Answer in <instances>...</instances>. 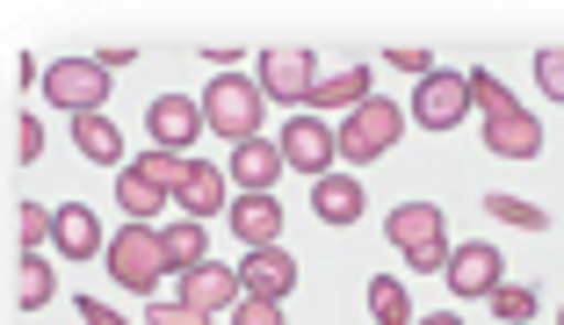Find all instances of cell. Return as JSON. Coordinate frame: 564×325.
<instances>
[{
  "label": "cell",
  "mask_w": 564,
  "mask_h": 325,
  "mask_svg": "<svg viewBox=\"0 0 564 325\" xmlns=\"http://www.w3.org/2000/svg\"><path fill=\"white\" fill-rule=\"evenodd\" d=\"M261 80H239V73H217L210 95H203V130H217V138H232V145H247V138H261Z\"/></svg>",
  "instance_id": "cell-1"
},
{
  "label": "cell",
  "mask_w": 564,
  "mask_h": 325,
  "mask_svg": "<svg viewBox=\"0 0 564 325\" xmlns=\"http://www.w3.org/2000/svg\"><path fill=\"white\" fill-rule=\"evenodd\" d=\"M399 138H405V109H391V101H377V95L355 116H340V160H355V166L399 152Z\"/></svg>",
  "instance_id": "cell-2"
},
{
  "label": "cell",
  "mask_w": 564,
  "mask_h": 325,
  "mask_svg": "<svg viewBox=\"0 0 564 325\" xmlns=\"http://www.w3.org/2000/svg\"><path fill=\"white\" fill-rule=\"evenodd\" d=\"M109 275L123 282V290H145L160 296V275H166V246L152 225H123L117 239H109Z\"/></svg>",
  "instance_id": "cell-3"
},
{
  "label": "cell",
  "mask_w": 564,
  "mask_h": 325,
  "mask_svg": "<svg viewBox=\"0 0 564 325\" xmlns=\"http://www.w3.org/2000/svg\"><path fill=\"white\" fill-rule=\"evenodd\" d=\"M101 95H109V65L101 58H51L44 65V101H58V109L95 116Z\"/></svg>",
  "instance_id": "cell-4"
},
{
  "label": "cell",
  "mask_w": 564,
  "mask_h": 325,
  "mask_svg": "<svg viewBox=\"0 0 564 325\" xmlns=\"http://www.w3.org/2000/svg\"><path fill=\"white\" fill-rule=\"evenodd\" d=\"M312 87H318V58L304 44H268L261 51V95H275V101H312Z\"/></svg>",
  "instance_id": "cell-5"
},
{
  "label": "cell",
  "mask_w": 564,
  "mask_h": 325,
  "mask_svg": "<svg viewBox=\"0 0 564 325\" xmlns=\"http://www.w3.org/2000/svg\"><path fill=\"white\" fill-rule=\"evenodd\" d=\"M282 160L297 166V174L326 181V174H333V160H340V130L318 123V116H297V123L282 130Z\"/></svg>",
  "instance_id": "cell-6"
},
{
  "label": "cell",
  "mask_w": 564,
  "mask_h": 325,
  "mask_svg": "<svg viewBox=\"0 0 564 325\" xmlns=\"http://www.w3.org/2000/svg\"><path fill=\"white\" fill-rule=\"evenodd\" d=\"M470 116V80L464 73H427L420 80V95H413V123H427V130H456Z\"/></svg>",
  "instance_id": "cell-7"
},
{
  "label": "cell",
  "mask_w": 564,
  "mask_h": 325,
  "mask_svg": "<svg viewBox=\"0 0 564 325\" xmlns=\"http://www.w3.org/2000/svg\"><path fill=\"white\" fill-rule=\"evenodd\" d=\"M442 275H448V290H456V296H492L499 282H507V275H499V246H485V239L448 246V268H442Z\"/></svg>",
  "instance_id": "cell-8"
},
{
  "label": "cell",
  "mask_w": 564,
  "mask_h": 325,
  "mask_svg": "<svg viewBox=\"0 0 564 325\" xmlns=\"http://www.w3.org/2000/svg\"><path fill=\"white\" fill-rule=\"evenodd\" d=\"M145 130H152V145L160 152H188L203 138V101H188V95H160L145 109Z\"/></svg>",
  "instance_id": "cell-9"
},
{
  "label": "cell",
  "mask_w": 564,
  "mask_h": 325,
  "mask_svg": "<svg viewBox=\"0 0 564 325\" xmlns=\"http://www.w3.org/2000/svg\"><path fill=\"white\" fill-rule=\"evenodd\" d=\"M247 296V282H239V268H217V260H203L196 275H182V304L210 311V318H225V311Z\"/></svg>",
  "instance_id": "cell-10"
},
{
  "label": "cell",
  "mask_w": 564,
  "mask_h": 325,
  "mask_svg": "<svg viewBox=\"0 0 564 325\" xmlns=\"http://www.w3.org/2000/svg\"><path fill=\"white\" fill-rule=\"evenodd\" d=\"M485 152H499V160H535V152H543V123H535L529 109L485 116Z\"/></svg>",
  "instance_id": "cell-11"
},
{
  "label": "cell",
  "mask_w": 564,
  "mask_h": 325,
  "mask_svg": "<svg viewBox=\"0 0 564 325\" xmlns=\"http://www.w3.org/2000/svg\"><path fill=\"white\" fill-rule=\"evenodd\" d=\"M239 282H247V296H275L282 304V296L297 290V260L282 253V246H253L247 268H239Z\"/></svg>",
  "instance_id": "cell-12"
},
{
  "label": "cell",
  "mask_w": 564,
  "mask_h": 325,
  "mask_svg": "<svg viewBox=\"0 0 564 325\" xmlns=\"http://www.w3.org/2000/svg\"><path fill=\"white\" fill-rule=\"evenodd\" d=\"M51 246L66 260H87V253H101V217L87 210V203H58V225H51Z\"/></svg>",
  "instance_id": "cell-13"
},
{
  "label": "cell",
  "mask_w": 564,
  "mask_h": 325,
  "mask_svg": "<svg viewBox=\"0 0 564 325\" xmlns=\"http://www.w3.org/2000/svg\"><path fill=\"white\" fill-rule=\"evenodd\" d=\"M225 217H232V231L247 246H282V203L275 195H239Z\"/></svg>",
  "instance_id": "cell-14"
},
{
  "label": "cell",
  "mask_w": 564,
  "mask_h": 325,
  "mask_svg": "<svg viewBox=\"0 0 564 325\" xmlns=\"http://www.w3.org/2000/svg\"><path fill=\"white\" fill-rule=\"evenodd\" d=\"M383 231H391V246H399V253H420V246H448V239H442V210H434V203H399Z\"/></svg>",
  "instance_id": "cell-15"
},
{
  "label": "cell",
  "mask_w": 564,
  "mask_h": 325,
  "mask_svg": "<svg viewBox=\"0 0 564 325\" xmlns=\"http://www.w3.org/2000/svg\"><path fill=\"white\" fill-rule=\"evenodd\" d=\"M282 166H290V160H282V145H268V138H247V145L232 152V181H239L247 195H268Z\"/></svg>",
  "instance_id": "cell-16"
},
{
  "label": "cell",
  "mask_w": 564,
  "mask_h": 325,
  "mask_svg": "<svg viewBox=\"0 0 564 325\" xmlns=\"http://www.w3.org/2000/svg\"><path fill=\"white\" fill-rule=\"evenodd\" d=\"M182 210L196 217H217V210H232V203H225V174H217L210 160H188V181H182Z\"/></svg>",
  "instance_id": "cell-17"
},
{
  "label": "cell",
  "mask_w": 564,
  "mask_h": 325,
  "mask_svg": "<svg viewBox=\"0 0 564 325\" xmlns=\"http://www.w3.org/2000/svg\"><path fill=\"white\" fill-rule=\"evenodd\" d=\"M73 145H80V160H95V166H117L123 160V130L109 123V116H73Z\"/></svg>",
  "instance_id": "cell-18"
},
{
  "label": "cell",
  "mask_w": 564,
  "mask_h": 325,
  "mask_svg": "<svg viewBox=\"0 0 564 325\" xmlns=\"http://www.w3.org/2000/svg\"><path fill=\"white\" fill-rule=\"evenodd\" d=\"M312 210L326 217V225H355V217H362V181L355 174H326L312 188Z\"/></svg>",
  "instance_id": "cell-19"
},
{
  "label": "cell",
  "mask_w": 564,
  "mask_h": 325,
  "mask_svg": "<svg viewBox=\"0 0 564 325\" xmlns=\"http://www.w3.org/2000/svg\"><path fill=\"white\" fill-rule=\"evenodd\" d=\"M160 246H166V268H174V275H196L203 260H210V239H203L196 217H182V225H160Z\"/></svg>",
  "instance_id": "cell-20"
},
{
  "label": "cell",
  "mask_w": 564,
  "mask_h": 325,
  "mask_svg": "<svg viewBox=\"0 0 564 325\" xmlns=\"http://www.w3.org/2000/svg\"><path fill=\"white\" fill-rule=\"evenodd\" d=\"M117 210H131V225H145L152 210H166V188L145 174V166H123L117 174Z\"/></svg>",
  "instance_id": "cell-21"
},
{
  "label": "cell",
  "mask_w": 564,
  "mask_h": 325,
  "mask_svg": "<svg viewBox=\"0 0 564 325\" xmlns=\"http://www.w3.org/2000/svg\"><path fill=\"white\" fill-rule=\"evenodd\" d=\"M51 268H44V253H22L15 260V275H8V296H15V311H44L51 304Z\"/></svg>",
  "instance_id": "cell-22"
},
{
  "label": "cell",
  "mask_w": 564,
  "mask_h": 325,
  "mask_svg": "<svg viewBox=\"0 0 564 325\" xmlns=\"http://www.w3.org/2000/svg\"><path fill=\"white\" fill-rule=\"evenodd\" d=\"M312 101H318V109H340V116H355V109L369 101V73H362V65H348V73H333V80H318V87H312Z\"/></svg>",
  "instance_id": "cell-23"
},
{
  "label": "cell",
  "mask_w": 564,
  "mask_h": 325,
  "mask_svg": "<svg viewBox=\"0 0 564 325\" xmlns=\"http://www.w3.org/2000/svg\"><path fill=\"white\" fill-rule=\"evenodd\" d=\"M369 318H377V325H413V296H405V282H391V275L369 282Z\"/></svg>",
  "instance_id": "cell-24"
},
{
  "label": "cell",
  "mask_w": 564,
  "mask_h": 325,
  "mask_svg": "<svg viewBox=\"0 0 564 325\" xmlns=\"http://www.w3.org/2000/svg\"><path fill=\"white\" fill-rule=\"evenodd\" d=\"M464 80H470V109H485V116H507V109H521V101L507 95V87H499V73H485V65H478V73H464Z\"/></svg>",
  "instance_id": "cell-25"
},
{
  "label": "cell",
  "mask_w": 564,
  "mask_h": 325,
  "mask_svg": "<svg viewBox=\"0 0 564 325\" xmlns=\"http://www.w3.org/2000/svg\"><path fill=\"white\" fill-rule=\"evenodd\" d=\"M51 225H58V210H44V203H15V239H22V253H36V246L51 239Z\"/></svg>",
  "instance_id": "cell-26"
},
{
  "label": "cell",
  "mask_w": 564,
  "mask_h": 325,
  "mask_svg": "<svg viewBox=\"0 0 564 325\" xmlns=\"http://www.w3.org/2000/svg\"><path fill=\"white\" fill-rule=\"evenodd\" d=\"M492 311H499V325H529V318H535V290H521V282H499V290H492Z\"/></svg>",
  "instance_id": "cell-27"
},
{
  "label": "cell",
  "mask_w": 564,
  "mask_h": 325,
  "mask_svg": "<svg viewBox=\"0 0 564 325\" xmlns=\"http://www.w3.org/2000/svg\"><path fill=\"white\" fill-rule=\"evenodd\" d=\"M138 166H145V174L160 181L166 195H182V181H188V160H182V152H160V145H152V152H145V160H138Z\"/></svg>",
  "instance_id": "cell-28"
},
{
  "label": "cell",
  "mask_w": 564,
  "mask_h": 325,
  "mask_svg": "<svg viewBox=\"0 0 564 325\" xmlns=\"http://www.w3.org/2000/svg\"><path fill=\"white\" fill-rule=\"evenodd\" d=\"M145 325H217V318H210V311H196V304H182V296H152Z\"/></svg>",
  "instance_id": "cell-29"
},
{
  "label": "cell",
  "mask_w": 564,
  "mask_h": 325,
  "mask_svg": "<svg viewBox=\"0 0 564 325\" xmlns=\"http://www.w3.org/2000/svg\"><path fill=\"white\" fill-rule=\"evenodd\" d=\"M485 210H492L499 225H521V231H543V225H550V217L535 210V203H521V195H492V203H485Z\"/></svg>",
  "instance_id": "cell-30"
},
{
  "label": "cell",
  "mask_w": 564,
  "mask_h": 325,
  "mask_svg": "<svg viewBox=\"0 0 564 325\" xmlns=\"http://www.w3.org/2000/svg\"><path fill=\"white\" fill-rule=\"evenodd\" d=\"M232 325H282V304H275V296H239Z\"/></svg>",
  "instance_id": "cell-31"
},
{
  "label": "cell",
  "mask_w": 564,
  "mask_h": 325,
  "mask_svg": "<svg viewBox=\"0 0 564 325\" xmlns=\"http://www.w3.org/2000/svg\"><path fill=\"white\" fill-rule=\"evenodd\" d=\"M8 138H15V160L22 166L44 160V123H36V116H15V130H8Z\"/></svg>",
  "instance_id": "cell-32"
},
{
  "label": "cell",
  "mask_w": 564,
  "mask_h": 325,
  "mask_svg": "<svg viewBox=\"0 0 564 325\" xmlns=\"http://www.w3.org/2000/svg\"><path fill=\"white\" fill-rule=\"evenodd\" d=\"M535 87L550 101H564V51H535Z\"/></svg>",
  "instance_id": "cell-33"
},
{
  "label": "cell",
  "mask_w": 564,
  "mask_h": 325,
  "mask_svg": "<svg viewBox=\"0 0 564 325\" xmlns=\"http://www.w3.org/2000/svg\"><path fill=\"white\" fill-rule=\"evenodd\" d=\"M391 65H399V73H420V80H427V73H442V65H434L420 44H399V51H391Z\"/></svg>",
  "instance_id": "cell-34"
},
{
  "label": "cell",
  "mask_w": 564,
  "mask_h": 325,
  "mask_svg": "<svg viewBox=\"0 0 564 325\" xmlns=\"http://www.w3.org/2000/svg\"><path fill=\"white\" fill-rule=\"evenodd\" d=\"M80 318H87V325H131V318H117V311L101 304V296H80Z\"/></svg>",
  "instance_id": "cell-35"
},
{
  "label": "cell",
  "mask_w": 564,
  "mask_h": 325,
  "mask_svg": "<svg viewBox=\"0 0 564 325\" xmlns=\"http://www.w3.org/2000/svg\"><path fill=\"white\" fill-rule=\"evenodd\" d=\"M413 325H464L456 311H434V318H413Z\"/></svg>",
  "instance_id": "cell-36"
},
{
  "label": "cell",
  "mask_w": 564,
  "mask_h": 325,
  "mask_svg": "<svg viewBox=\"0 0 564 325\" xmlns=\"http://www.w3.org/2000/svg\"><path fill=\"white\" fill-rule=\"evenodd\" d=\"M557 325H564V311H557Z\"/></svg>",
  "instance_id": "cell-37"
}]
</instances>
